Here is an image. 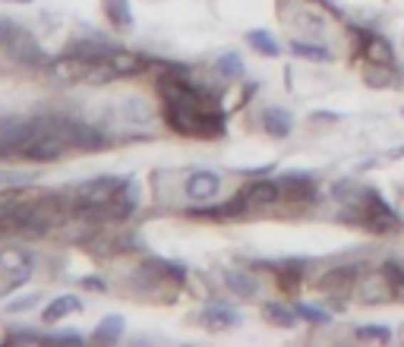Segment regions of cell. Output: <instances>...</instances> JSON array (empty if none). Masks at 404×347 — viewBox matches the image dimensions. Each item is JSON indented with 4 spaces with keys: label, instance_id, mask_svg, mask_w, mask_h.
Segmentation results:
<instances>
[{
    "label": "cell",
    "instance_id": "obj_1",
    "mask_svg": "<svg viewBox=\"0 0 404 347\" xmlns=\"http://www.w3.org/2000/svg\"><path fill=\"white\" fill-rule=\"evenodd\" d=\"M108 149V136L70 114H35L0 120V152L26 161H57L67 152Z\"/></svg>",
    "mask_w": 404,
    "mask_h": 347
},
{
    "label": "cell",
    "instance_id": "obj_2",
    "mask_svg": "<svg viewBox=\"0 0 404 347\" xmlns=\"http://www.w3.org/2000/svg\"><path fill=\"white\" fill-rule=\"evenodd\" d=\"M158 98L161 117L180 136L215 139L224 133V110L218 108V98L205 88L190 83L187 73H161L158 76Z\"/></svg>",
    "mask_w": 404,
    "mask_h": 347
},
{
    "label": "cell",
    "instance_id": "obj_3",
    "mask_svg": "<svg viewBox=\"0 0 404 347\" xmlns=\"http://www.w3.org/2000/svg\"><path fill=\"white\" fill-rule=\"evenodd\" d=\"M218 190H222V177L215 171H193L183 180V193L193 202H209V199L218 196Z\"/></svg>",
    "mask_w": 404,
    "mask_h": 347
},
{
    "label": "cell",
    "instance_id": "obj_4",
    "mask_svg": "<svg viewBox=\"0 0 404 347\" xmlns=\"http://www.w3.org/2000/svg\"><path fill=\"white\" fill-rule=\"evenodd\" d=\"M6 51H10V57H13L16 63H38V61H45V54H41L38 41H35L32 35L19 32V29H13L10 41H6Z\"/></svg>",
    "mask_w": 404,
    "mask_h": 347
},
{
    "label": "cell",
    "instance_id": "obj_5",
    "mask_svg": "<svg viewBox=\"0 0 404 347\" xmlns=\"http://www.w3.org/2000/svg\"><path fill=\"white\" fill-rule=\"evenodd\" d=\"M237 322H240V313L231 304H222V300H212V304L202 309V326L212 331H222L227 326H237Z\"/></svg>",
    "mask_w": 404,
    "mask_h": 347
},
{
    "label": "cell",
    "instance_id": "obj_6",
    "mask_svg": "<svg viewBox=\"0 0 404 347\" xmlns=\"http://www.w3.org/2000/svg\"><path fill=\"white\" fill-rule=\"evenodd\" d=\"M249 209H266V205H275L281 199V183L275 180H253L249 187L244 190Z\"/></svg>",
    "mask_w": 404,
    "mask_h": 347
},
{
    "label": "cell",
    "instance_id": "obj_7",
    "mask_svg": "<svg viewBox=\"0 0 404 347\" xmlns=\"http://www.w3.org/2000/svg\"><path fill=\"white\" fill-rule=\"evenodd\" d=\"M224 287L234 294V297H240V300H249V297H256L259 294V281L253 278V271H240V269H227L224 271Z\"/></svg>",
    "mask_w": 404,
    "mask_h": 347
},
{
    "label": "cell",
    "instance_id": "obj_8",
    "mask_svg": "<svg viewBox=\"0 0 404 347\" xmlns=\"http://www.w3.org/2000/svg\"><path fill=\"white\" fill-rule=\"evenodd\" d=\"M363 54H366V63L373 66H392L395 63V48L388 38H382V35H366L363 41Z\"/></svg>",
    "mask_w": 404,
    "mask_h": 347
},
{
    "label": "cell",
    "instance_id": "obj_9",
    "mask_svg": "<svg viewBox=\"0 0 404 347\" xmlns=\"http://www.w3.org/2000/svg\"><path fill=\"white\" fill-rule=\"evenodd\" d=\"M357 281V269L354 265H341V269H332L319 278V287L322 291H332V294H348Z\"/></svg>",
    "mask_w": 404,
    "mask_h": 347
},
{
    "label": "cell",
    "instance_id": "obj_10",
    "mask_svg": "<svg viewBox=\"0 0 404 347\" xmlns=\"http://www.w3.org/2000/svg\"><path fill=\"white\" fill-rule=\"evenodd\" d=\"M262 127H266L269 136L284 139V136H291V130H294V117H291V110H284V108H266L262 110Z\"/></svg>",
    "mask_w": 404,
    "mask_h": 347
},
{
    "label": "cell",
    "instance_id": "obj_11",
    "mask_svg": "<svg viewBox=\"0 0 404 347\" xmlns=\"http://www.w3.org/2000/svg\"><path fill=\"white\" fill-rule=\"evenodd\" d=\"M0 269L16 275V278H29L32 275V256H29L26 249H4V253H0Z\"/></svg>",
    "mask_w": 404,
    "mask_h": 347
},
{
    "label": "cell",
    "instance_id": "obj_12",
    "mask_svg": "<svg viewBox=\"0 0 404 347\" xmlns=\"http://www.w3.org/2000/svg\"><path fill=\"white\" fill-rule=\"evenodd\" d=\"M76 309H83V300H79L76 294H63V297H54V300H51V306L45 309V322H61L63 316L76 313Z\"/></svg>",
    "mask_w": 404,
    "mask_h": 347
},
{
    "label": "cell",
    "instance_id": "obj_13",
    "mask_svg": "<svg viewBox=\"0 0 404 347\" xmlns=\"http://www.w3.org/2000/svg\"><path fill=\"white\" fill-rule=\"evenodd\" d=\"M291 54L304 57V61H316V63H328V61H332V51H328L326 44H316V41H304V38L291 41Z\"/></svg>",
    "mask_w": 404,
    "mask_h": 347
},
{
    "label": "cell",
    "instance_id": "obj_14",
    "mask_svg": "<svg viewBox=\"0 0 404 347\" xmlns=\"http://www.w3.org/2000/svg\"><path fill=\"white\" fill-rule=\"evenodd\" d=\"M247 41L253 44V51L256 54H262V57H278L281 54V44L271 38L266 29H253V32H247Z\"/></svg>",
    "mask_w": 404,
    "mask_h": 347
},
{
    "label": "cell",
    "instance_id": "obj_15",
    "mask_svg": "<svg viewBox=\"0 0 404 347\" xmlns=\"http://www.w3.org/2000/svg\"><path fill=\"white\" fill-rule=\"evenodd\" d=\"M262 316H266L271 326H281V328L297 326V309L281 306V304H266V306H262Z\"/></svg>",
    "mask_w": 404,
    "mask_h": 347
},
{
    "label": "cell",
    "instance_id": "obj_16",
    "mask_svg": "<svg viewBox=\"0 0 404 347\" xmlns=\"http://www.w3.org/2000/svg\"><path fill=\"white\" fill-rule=\"evenodd\" d=\"M379 271H382V278H385L392 297H401L404 300V265L401 262H382Z\"/></svg>",
    "mask_w": 404,
    "mask_h": 347
},
{
    "label": "cell",
    "instance_id": "obj_17",
    "mask_svg": "<svg viewBox=\"0 0 404 347\" xmlns=\"http://www.w3.org/2000/svg\"><path fill=\"white\" fill-rule=\"evenodd\" d=\"M105 13H108V19H111L117 29H130V26H133V13H130L127 0H105Z\"/></svg>",
    "mask_w": 404,
    "mask_h": 347
},
{
    "label": "cell",
    "instance_id": "obj_18",
    "mask_svg": "<svg viewBox=\"0 0 404 347\" xmlns=\"http://www.w3.org/2000/svg\"><path fill=\"white\" fill-rule=\"evenodd\" d=\"M215 70H218V76H224L227 83H231V79H240V76H244V61H240V54L227 51V54H222V57L215 61Z\"/></svg>",
    "mask_w": 404,
    "mask_h": 347
},
{
    "label": "cell",
    "instance_id": "obj_19",
    "mask_svg": "<svg viewBox=\"0 0 404 347\" xmlns=\"http://www.w3.org/2000/svg\"><path fill=\"white\" fill-rule=\"evenodd\" d=\"M294 26L306 35H326L328 22H326V16H319V13H300V16L294 19Z\"/></svg>",
    "mask_w": 404,
    "mask_h": 347
},
{
    "label": "cell",
    "instance_id": "obj_20",
    "mask_svg": "<svg viewBox=\"0 0 404 347\" xmlns=\"http://www.w3.org/2000/svg\"><path fill=\"white\" fill-rule=\"evenodd\" d=\"M120 331H123V319H120V316H108V319L101 322L98 328H95V338H98V341H117V338H120Z\"/></svg>",
    "mask_w": 404,
    "mask_h": 347
},
{
    "label": "cell",
    "instance_id": "obj_21",
    "mask_svg": "<svg viewBox=\"0 0 404 347\" xmlns=\"http://www.w3.org/2000/svg\"><path fill=\"white\" fill-rule=\"evenodd\" d=\"M354 335L360 338V341H392V328H385V326H360Z\"/></svg>",
    "mask_w": 404,
    "mask_h": 347
},
{
    "label": "cell",
    "instance_id": "obj_22",
    "mask_svg": "<svg viewBox=\"0 0 404 347\" xmlns=\"http://www.w3.org/2000/svg\"><path fill=\"white\" fill-rule=\"evenodd\" d=\"M275 275H278V281H281L284 291H294V287L300 284V278H304V271H300V265L294 262V265H281Z\"/></svg>",
    "mask_w": 404,
    "mask_h": 347
},
{
    "label": "cell",
    "instance_id": "obj_23",
    "mask_svg": "<svg viewBox=\"0 0 404 347\" xmlns=\"http://www.w3.org/2000/svg\"><path fill=\"white\" fill-rule=\"evenodd\" d=\"M297 316L310 319L313 326H328V322H332V316H328L326 309H319V306H313V304H297Z\"/></svg>",
    "mask_w": 404,
    "mask_h": 347
},
{
    "label": "cell",
    "instance_id": "obj_24",
    "mask_svg": "<svg viewBox=\"0 0 404 347\" xmlns=\"http://www.w3.org/2000/svg\"><path fill=\"white\" fill-rule=\"evenodd\" d=\"M38 300H41V294H26V297H19V300H13L10 306V313H23V309H32V306H38Z\"/></svg>",
    "mask_w": 404,
    "mask_h": 347
},
{
    "label": "cell",
    "instance_id": "obj_25",
    "mask_svg": "<svg viewBox=\"0 0 404 347\" xmlns=\"http://www.w3.org/2000/svg\"><path fill=\"white\" fill-rule=\"evenodd\" d=\"M13 29H16V26H10V22H4V19H0V48H6V41H10Z\"/></svg>",
    "mask_w": 404,
    "mask_h": 347
},
{
    "label": "cell",
    "instance_id": "obj_26",
    "mask_svg": "<svg viewBox=\"0 0 404 347\" xmlns=\"http://www.w3.org/2000/svg\"><path fill=\"white\" fill-rule=\"evenodd\" d=\"M26 338H29V341H38V331H13V335H10V341H26Z\"/></svg>",
    "mask_w": 404,
    "mask_h": 347
},
{
    "label": "cell",
    "instance_id": "obj_27",
    "mask_svg": "<svg viewBox=\"0 0 404 347\" xmlns=\"http://www.w3.org/2000/svg\"><path fill=\"white\" fill-rule=\"evenodd\" d=\"M51 338H61V341H83L79 331H51Z\"/></svg>",
    "mask_w": 404,
    "mask_h": 347
},
{
    "label": "cell",
    "instance_id": "obj_28",
    "mask_svg": "<svg viewBox=\"0 0 404 347\" xmlns=\"http://www.w3.org/2000/svg\"><path fill=\"white\" fill-rule=\"evenodd\" d=\"M86 287H101V291H105V281H98V278H86Z\"/></svg>",
    "mask_w": 404,
    "mask_h": 347
},
{
    "label": "cell",
    "instance_id": "obj_29",
    "mask_svg": "<svg viewBox=\"0 0 404 347\" xmlns=\"http://www.w3.org/2000/svg\"><path fill=\"white\" fill-rule=\"evenodd\" d=\"M392 158H404V149H395V152H392Z\"/></svg>",
    "mask_w": 404,
    "mask_h": 347
},
{
    "label": "cell",
    "instance_id": "obj_30",
    "mask_svg": "<svg viewBox=\"0 0 404 347\" xmlns=\"http://www.w3.org/2000/svg\"><path fill=\"white\" fill-rule=\"evenodd\" d=\"M10 4H32V0H10Z\"/></svg>",
    "mask_w": 404,
    "mask_h": 347
},
{
    "label": "cell",
    "instance_id": "obj_31",
    "mask_svg": "<svg viewBox=\"0 0 404 347\" xmlns=\"http://www.w3.org/2000/svg\"><path fill=\"white\" fill-rule=\"evenodd\" d=\"M401 114H404V110H401Z\"/></svg>",
    "mask_w": 404,
    "mask_h": 347
}]
</instances>
